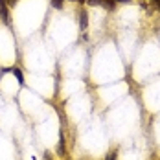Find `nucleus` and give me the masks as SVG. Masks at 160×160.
I'll use <instances>...</instances> for the list:
<instances>
[{
    "label": "nucleus",
    "instance_id": "nucleus-1",
    "mask_svg": "<svg viewBox=\"0 0 160 160\" xmlns=\"http://www.w3.org/2000/svg\"><path fill=\"white\" fill-rule=\"evenodd\" d=\"M0 17L6 24H9V13H8V4L6 0H0Z\"/></svg>",
    "mask_w": 160,
    "mask_h": 160
},
{
    "label": "nucleus",
    "instance_id": "nucleus-2",
    "mask_svg": "<svg viewBox=\"0 0 160 160\" xmlns=\"http://www.w3.org/2000/svg\"><path fill=\"white\" fill-rule=\"evenodd\" d=\"M87 26H88V15L87 11H81V30H87Z\"/></svg>",
    "mask_w": 160,
    "mask_h": 160
},
{
    "label": "nucleus",
    "instance_id": "nucleus-3",
    "mask_svg": "<svg viewBox=\"0 0 160 160\" xmlns=\"http://www.w3.org/2000/svg\"><path fill=\"white\" fill-rule=\"evenodd\" d=\"M11 72H13V74L17 76V79H18V83L22 85V83H24V78H22V74H20V70H18V68H11Z\"/></svg>",
    "mask_w": 160,
    "mask_h": 160
},
{
    "label": "nucleus",
    "instance_id": "nucleus-4",
    "mask_svg": "<svg viewBox=\"0 0 160 160\" xmlns=\"http://www.w3.org/2000/svg\"><path fill=\"white\" fill-rule=\"evenodd\" d=\"M57 155H59V157H63V155H64V144H63V138L59 140V145H57Z\"/></svg>",
    "mask_w": 160,
    "mask_h": 160
},
{
    "label": "nucleus",
    "instance_id": "nucleus-5",
    "mask_svg": "<svg viewBox=\"0 0 160 160\" xmlns=\"http://www.w3.org/2000/svg\"><path fill=\"white\" fill-rule=\"evenodd\" d=\"M101 6H105L107 9H112L114 8V0H101Z\"/></svg>",
    "mask_w": 160,
    "mask_h": 160
},
{
    "label": "nucleus",
    "instance_id": "nucleus-6",
    "mask_svg": "<svg viewBox=\"0 0 160 160\" xmlns=\"http://www.w3.org/2000/svg\"><path fill=\"white\" fill-rule=\"evenodd\" d=\"M52 4H53V8H57V9L63 8V0H52Z\"/></svg>",
    "mask_w": 160,
    "mask_h": 160
},
{
    "label": "nucleus",
    "instance_id": "nucleus-7",
    "mask_svg": "<svg viewBox=\"0 0 160 160\" xmlns=\"http://www.w3.org/2000/svg\"><path fill=\"white\" fill-rule=\"evenodd\" d=\"M116 157H118V151H112L107 155V160H116Z\"/></svg>",
    "mask_w": 160,
    "mask_h": 160
},
{
    "label": "nucleus",
    "instance_id": "nucleus-8",
    "mask_svg": "<svg viewBox=\"0 0 160 160\" xmlns=\"http://www.w3.org/2000/svg\"><path fill=\"white\" fill-rule=\"evenodd\" d=\"M90 6H101V0H87Z\"/></svg>",
    "mask_w": 160,
    "mask_h": 160
},
{
    "label": "nucleus",
    "instance_id": "nucleus-9",
    "mask_svg": "<svg viewBox=\"0 0 160 160\" xmlns=\"http://www.w3.org/2000/svg\"><path fill=\"white\" fill-rule=\"evenodd\" d=\"M6 4H8L9 8H13V6H15V4H17V0H6Z\"/></svg>",
    "mask_w": 160,
    "mask_h": 160
},
{
    "label": "nucleus",
    "instance_id": "nucleus-10",
    "mask_svg": "<svg viewBox=\"0 0 160 160\" xmlns=\"http://www.w3.org/2000/svg\"><path fill=\"white\" fill-rule=\"evenodd\" d=\"M120 2H129V0H120Z\"/></svg>",
    "mask_w": 160,
    "mask_h": 160
},
{
    "label": "nucleus",
    "instance_id": "nucleus-11",
    "mask_svg": "<svg viewBox=\"0 0 160 160\" xmlns=\"http://www.w3.org/2000/svg\"><path fill=\"white\" fill-rule=\"evenodd\" d=\"M79 2H87V0H79Z\"/></svg>",
    "mask_w": 160,
    "mask_h": 160
}]
</instances>
